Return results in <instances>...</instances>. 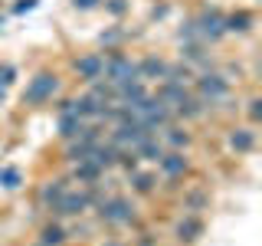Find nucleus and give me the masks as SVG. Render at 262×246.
<instances>
[{
  "mask_svg": "<svg viewBox=\"0 0 262 246\" xmlns=\"http://www.w3.org/2000/svg\"><path fill=\"white\" fill-rule=\"evenodd\" d=\"M193 23H196V39H200V43H216V39H223V36H226V30H223V16H220L216 10L200 13Z\"/></svg>",
  "mask_w": 262,
  "mask_h": 246,
  "instance_id": "0eeeda50",
  "label": "nucleus"
},
{
  "mask_svg": "<svg viewBox=\"0 0 262 246\" xmlns=\"http://www.w3.org/2000/svg\"><path fill=\"white\" fill-rule=\"evenodd\" d=\"M0 105H4V89H0Z\"/></svg>",
  "mask_w": 262,
  "mask_h": 246,
  "instance_id": "2f4dec72",
  "label": "nucleus"
},
{
  "mask_svg": "<svg viewBox=\"0 0 262 246\" xmlns=\"http://www.w3.org/2000/svg\"><path fill=\"white\" fill-rule=\"evenodd\" d=\"M174 236H177V243H196L203 236V220L196 217V213H187L184 220H177V227H174Z\"/></svg>",
  "mask_w": 262,
  "mask_h": 246,
  "instance_id": "9b49d317",
  "label": "nucleus"
},
{
  "mask_svg": "<svg viewBox=\"0 0 262 246\" xmlns=\"http://www.w3.org/2000/svg\"><path fill=\"white\" fill-rule=\"evenodd\" d=\"M131 187H135L138 194H151L154 187H158V174H151V171H135V174H131Z\"/></svg>",
  "mask_w": 262,
  "mask_h": 246,
  "instance_id": "412c9836",
  "label": "nucleus"
},
{
  "mask_svg": "<svg viewBox=\"0 0 262 246\" xmlns=\"http://www.w3.org/2000/svg\"><path fill=\"white\" fill-rule=\"evenodd\" d=\"M147 135H154V131H151V128H144L138 118H128V121H118V125H112L108 145H112V148H118V151H135V148L141 145Z\"/></svg>",
  "mask_w": 262,
  "mask_h": 246,
  "instance_id": "7ed1b4c3",
  "label": "nucleus"
},
{
  "mask_svg": "<svg viewBox=\"0 0 262 246\" xmlns=\"http://www.w3.org/2000/svg\"><path fill=\"white\" fill-rule=\"evenodd\" d=\"M56 95H59V76H56V72H36V76L30 79V86L23 89L20 98H23L27 109H43Z\"/></svg>",
  "mask_w": 262,
  "mask_h": 246,
  "instance_id": "f257e3e1",
  "label": "nucleus"
},
{
  "mask_svg": "<svg viewBox=\"0 0 262 246\" xmlns=\"http://www.w3.org/2000/svg\"><path fill=\"white\" fill-rule=\"evenodd\" d=\"M229 145H233V151H239V154L252 151V148H256V131H252V125L249 128H233L229 131Z\"/></svg>",
  "mask_w": 262,
  "mask_h": 246,
  "instance_id": "a211bd4d",
  "label": "nucleus"
},
{
  "mask_svg": "<svg viewBox=\"0 0 262 246\" xmlns=\"http://www.w3.org/2000/svg\"><path fill=\"white\" fill-rule=\"evenodd\" d=\"M252 23H256V16H252L249 10H233L229 16H223V30L236 33V36H246V33L252 30Z\"/></svg>",
  "mask_w": 262,
  "mask_h": 246,
  "instance_id": "f8f14e48",
  "label": "nucleus"
},
{
  "mask_svg": "<svg viewBox=\"0 0 262 246\" xmlns=\"http://www.w3.org/2000/svg\"><path fill=\"white\" fill-rule=\"evenodd\" d=\"M98 177H102V171H98L95 164H89V161H79L76 168H72V177H69V180H79V184H95Z\"/></svg>",
  "mask_w": 262,
  "mask_h": 246,
  "instance_id": "aec40b11",
  "label": "nucleus"
},
{
  "mask_svg": "<svg viewBox=\"0 0 262 246\" xmlns=\"http://www.w3.org/2000/svg\"><path fill=\"white\" fill-rule=\"evenodd\" d=\"M0 184H4L7 191H16V187L23 184V174L16 168H0Z\"/></svg>",
  "mask_w": 262,
  "mask_h": 246,
  "instance_id": "b1692460",
  "label": "nucleus"
},
{
  "mask_svg": "<svg viewBox=\"0 0 262 246\" xmlns=\"http://www.w3.org/2000/svg\"><path fill=\"white\" fill-rule=\"evenodd\" d=\"M72 69H76V76L82 82H98L102 79V72H105V56L102 53H85V56H79L76 63H72Z\"/></svg>",
  "mask_w": 262,
  "mask_h": 246,
  "instance_id": "6e6552de",
  "label": "nucleus"
},
{
  "mask_svg": "<svg viewBox=\"0 0 262 246\" xmlns=\"http://www.w3.org/2000/svg\"><path fill=\"white\" fill-rule=\"evenodd\" d=\"M154 135H158L161 145L170 148V151H184V148H190V131L174 125V121H170V125H164V128H158Z\"/></svg>",
  "mask_w": 262,
  "mask_h": 246,
  "instance_id": "9d476101",
  "label": "nucleus"
},
{
  "mask_svg": "<svg viewBox=\"0 0 262 246\" xmlns=\"http://www.w3.org/2000/svg\"><path fill=\"white\" fill-rule=\"evenodd\" d=\"M102 79L108 82V86H121V82H141V76H138V63L131 59V56H125V53L105 56V72H102Z\"/></svg>",
  "mask_w": 262,
  "mask_h": 246,
  "instance_id": "20e7f679",
  "label": "nucleus"
},
{
  "mask_svg": "<svg viewBox=\"0 0 262 246\" xmlns=\"http://www.w3.org/2000/svg\"><path fill=\"white\" fill-rule=\"evenodd\" d=\"M13 76H16V69H13V66H0V89H7V86H10V82H13Z\"/></svg>",
  "mask_w": 262,
  "mask_h": 246,
  "instance_id": "a878e982",
  "label": "nucleus"
},
{
  "mask_svg": "<svg viewBox=\"0 0 262 246\" xmlns=\"http://www.w3.org/2000/svg\"><path fill=\"white\" fill-rule=\"evenodd\" d=\"M72 4H76L79 10H95V7L102 4V0H72Z\"/></svg>",
  "mask_w": 262,
  "mask_h": 246,
  "instance_id": "c85d7f7f",
  "label": "nucleus"
},
{
  "mask_svg": "<svg viewBox=\"0 0 262 246\" xmlns=\"http://www.w3.org/2000/svg\"><path fill=\"white\" fill-rule=\"evenodd\" d=\"M69 184H72V180H69V177H59V180H46V184H43V187H39V194H36V200H39V203H43V207H53V203H56V200H59V197H62L66 191H69Z\"/></svg>",
  "mask_w": 262,
  "mask_h": 246,
  "instance_id": "ddd939ff",
  "label": "nucleus"
},
{
  "mask_svg": "<svg viewBox=\"0 0 262 246\" xmlns=\"http://www.w3.org/2000/svg\"><path fill=\"white\" fill-rule=\"evenodd\" d=\"M105 246H125V243H115V240H108V243H105Z\"/></svg>",
  "mask_w": 262,
  "mask_h": 246,
  "instance_id": "7c9ffc66",
  "label": "nucleus"
},
{
  "mask_svg": "<svg viewBox=\"0 0 262 246\" xmlns=\"http://www.w3.org/2000/svg\"><path fill=\"white\" fill-rule=\"evenodd\" d=\"M138 246H154V240H151V233H141V240H138Z\"/></svg>",
  "mask_w": 262,
  "mask_h": 246,
  "instance_id": "c756f323",
  "label": "nucleus"
},
{
  "mask_svg": "<svg viewBox=\"0 0 262 246\" xmlns=\"http://www.w3.org/2000/svg\"><path fill=\"white\" fill-rule=\"evenodd\" d=\"M210 207V194L207 191H190V194H184V210L187 213H200V210H207Z\"/></svg>",
  "mask_w": 262,
  "mask_h": 246,
  "instance_id": "4be33fe9",
  "label": "nucleus"
},
{
  "mask_svg": "<svg viewBox=\"0 0 262 246\" xmlns=\"http://www.w3.org/2000/svg\"><path fill=\"white\" fill-rule=\"evenodd\" d=\"M246 105H249V121L256 125V121L262 118V98H259V95H252V98H249Z\"/></svg>",
  "mask_w": 262,
  "mask_h": 246,
  "instance_id": "393cba45",
  "label": "nucleus"
},
{
  "mask_svg": "<svg viewBox=\"0 0 262 246\" xmlns=\"http://www.w3.org/2000/svg\"><path fill=\"white\" fill-rule=\"evenodd\" d=\"M193 66L177 59V63H167V72H164V82H177V86H187V82H193Z\"/></svg>",
  "mask_w": 262,
  "mask_h": 246,
  "instance_id": "dca6fc26",
  "label": "nucleus"
},
{
  "mask_svg": "<svg viewBox=\"0 0 262 246\" xmlns=\"http://www.w3.org/2000/svg\"><path fill=\"white\" fill-rule=\"evenodd\" d=\"M121 36H125L121 30H108V33H102V43H118Z\"/></svg>",
  "mask_w": 262,
  "mask_h": 246,
  "instance_id": "cd10ccee",
  "label": "nucleus"
},
{
  "mask_svg": "<svg viewBox=\"0 0 262 246\" xmlns=\"http://www.w3.org/2000/svg\"><path fill=\"white\" fill-rule=\"evenodd\" d=\"M105 7H108V13H115V16H121V13L128 10V4H125V0H108Z\"/></svg>",
  "mask_w": 262,
  "mask_h": 246,
  "instance_id": "bb28decb",
  "label": "nucleus"
},
{
  "mask_svg": "<svg viewBox=\"0 0 262 246\" xmlns=\"http://www.w3.org/2000/svg\"><path fill=\"white\" fill-rule=\"evenodd\" d=\"M85 128V121L79 118V115H59V135L66 141H72V138H79V131Z\"/></svg>",
  "mask_w": 262,
  "mask_h": 246,
  "instance_id": "6ab92c4d",
  "label": "nucleus"
},
{
  "mask_svg": "<svg viewBox=\"0 0 262 246\" xmlns=\"http://www.w3.org/2000/svg\"><path fill=\"white\" fill-rule=\"evenodd\" d=\"M158 168H161V174L167 180H180L187 171H190V161H187L184 151H164V158L158 161Z\"/></svg>",
  "mask_w": 262,
  "mask_h": 246,
  "instance_id": "1a4fd4ad",
  "label": "nucleus"
},
{
  "mask_svg": "<svg viewBox=\"0 0 262 246\" xmlns=\"http://www.w3.org/2000/svg\"><path fill=\"white\" fill-rule=\"evenodd\" d=\"M164 72H167V63H164L161 56H144V59L138 63V76H141V82L164 79Z\"/></svg>",
  "mask_w": 262,
  "mask_h": 246,
  "instance_id": "2eb2a0df",
  "label": "nucleus"
},
{
  "mask_svg": "<svg viewBox=\"0 0 262 246\" xmlns=\"http://www.w3.org/2000/svg\"><path fill=\"white\" fill-rule=\"evenodd\" d=\"M187 95H190V89H187V86H177V82H161V89H158V98L167 105L170 112H174Z\"/></svg>",
  "mask_w": 262,
  "mask_h": 246,
  "instance_id": "4468645a",
  "label": "nucleus"
},
{
  "mask_svg": "<svg viewBox=\"0 0 262 246\" xmlns=\"http://www.w3.org/2000/svg\"><path fill=\"white\" fill-rule=\"evenodd\" d=\"M89 191H66L59 200L49 207L53 217H82V213H89Z\"/></svg>",
  "mask_w": 262,
  "mask_h": 246,
  "instance_id": "423d86ee",
  "label": "nucleus"
},
{
  "mask_svg": "<svg viewBox=\"0 0 262 246\" xmlns=\"http://www.w3.org/2000/svg\"><path fill=\"white\" fill-rule=\"evenodd\" d=\"M98 220H105V223H135V203L128 200V197H105L102 203L95 207Z\"/></svg>",
  "mask_w": 262,
  "mask_h": 246,
  "instance_id": "39448f33",
  "label": "nucleus"
},
{
  "mask_svg": "<svg viewBox=\"0 0 262 246\" xmlns=\"http://www.w3.org/2000/svg\"><path fill=\"white\" fill-rule=\"evenodd\" d=\"M193 95L200 98L207 109H213V105H220L229 95V79L223 72H213V69L200 72V76H193Z\"/></svg>",
  "mask_w": 262,
  "mask_h": 246,
  "instance_id": "f03ea898",
  "label": "nucleus"
},
{
  "mask_svg": "<svg viewBox=\"0 0 262 246\" xmlns=\"http://www.w3.org/2000/svg\"><path fill=\"white\" fill-rule=\"evenodd\" d=\"M66 236H69V233H66L59 223H46L43 230H39V243H43V246H59Z\"/></svg>",
  "mask_w": 262,
  "mask_h": 246,
  "instance_id": "5701e85b",
  "label": "nucleus"
},
{
  "mask_svg": "<svg viewBox=\"0 0 262 246\" xmlns=\"http://www.w3.org/2000/svg\"><path fill=\"white\" fill-rule=\"evenodd\" d=\"M135 154H138L141 161H151V164H158V161L164 158V145H161V138H158V135H147L144 141L135 148Z\"/></svg>",
  "mask_w": 262,
  "mask_h": 246,
  "instance_id": "f3484780",
  "label": "nucleus"
}]
</instances>
